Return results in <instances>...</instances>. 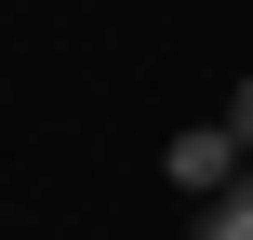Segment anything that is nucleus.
<instances>
[{
	"mask_svg": "<svg viewBox=\"0 0 253 240\" xmlns=\"http://www.w3.org/2000/svg\"><path fill=\"white\" fill-rule=\"evenodd\" d=\"M227 160H240V134H173V187H213Z\"/></svg>",
	"mask_w": 253,
	"mask_h": 240,
	"instance_id": "obj_1",
	"label": "nucleus"
},
{
	"mask_svg": "<svg viewBox=\"0 0 253 240\" xmlns=\"http://www.w3.org/2000/svg\"><path fill=\"white\" fill-rule=\"evenodd\" d=\"M200 240H253V187H240V200H213V227H200Z\"/></svg>",
	"mask_w": 253,
	"mask_h": 240,
	"instance_id": "obj_2",
	"label": "nucleus"
},
{
	"mask_svg": "<svg viewBox=\"0 0 253 240\" xmlns=\"http://www.w3.org/2000/svg\"><path fill=\"white\" fill-rule=\"evenodd\" d=\"M227 134H240V147H253V80H240V107H227Z\"/></svg>",
	"mask_w": 253,
	"mask_h": 240,
	"instance_id": "obj_3",
	"label": "nucleus"
}]
</instances>
